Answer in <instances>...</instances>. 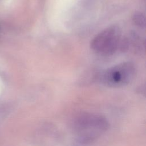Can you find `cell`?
Returning a JSON list of instances; mask_svg holds the SVG:
<instances>
[{"mask_svg": "<svg viewBox=\"0 0 146 146\" xmlns=\"http://www.w3.org/2000/svg\"><path fill=\"white\" fill-rule=\"evenodd\" d=\"M108 124L104 117L92 113H82L72 123L73 129L78 135L79 142L88 144L94 141L106 131Z\"/></svg>", "mask_w": 146, "mask_h": 146, "instance_id": "6da1fadb", "label": "cell"}, {"mask_svg": "<svg viewBox=\"0 0 146 146\" xmlns=\"http://www.w3.org/2000/svg\"><path fill=\"white\" fill-rule=\"evenodd\" d=\"M135 74V67L131 62H124L108 68L99 75V81L110 87H120L131 81Z\"/></svg>", "mask_w": 146, "mask_h": 146, "instance_id": "7a4b0ae2", "label": "cell"}, {"mask_svg": "<svg viewBox=\"0 0 146 146\" xmlns=\"http://www.w3.org/2000/svg\"><path fill=\"white\" fill-rule=\"evenodd\" d=\"M120 30L117 26L109 27L99 33L92 40L91 46L96 53L108 55L114 53L119 47Z\"/></svg>", "mask_w": 146, "mask_h": 146, "instance_id": "3957f363", "label": "cell"}, {"mask_svg": "<svg viewBox=\"0 0 146 146\" xmlns=\"http://www.w3.org/2000/svg\"><path fill=\"white\" fill-rule=\"evenodd\" d=\"M135 21L139 26H144V18L141 14H136L135 15Z\"/></svg>", "mask_w": 146, "mask_h": 146, "instance_id": "277c9868", "label": "cell"}]
</instances>
